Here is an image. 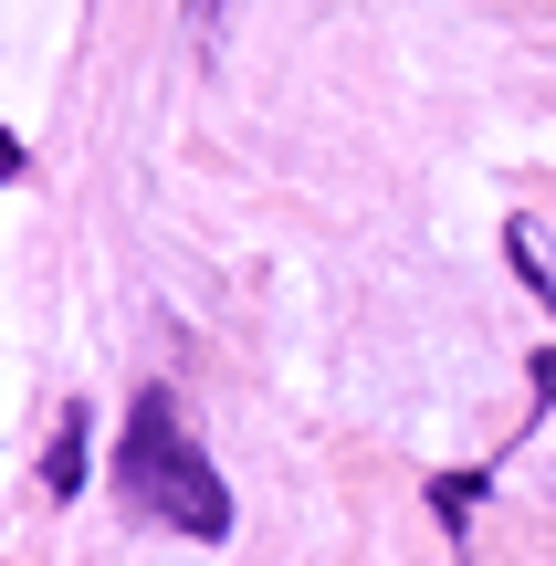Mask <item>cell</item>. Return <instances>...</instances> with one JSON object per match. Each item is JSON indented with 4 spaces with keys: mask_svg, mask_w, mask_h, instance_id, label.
<instances>
[{
    "mask_svg": "<svg viewBox=\"0 0 556 566\" xmlns=\"http://www.w3.org/2000/svg\"><path fill=\"white\" fill-rule=\"evenodd\" d=\"M126 504H147L158 525L200 535V546H221L231 535V493L221 472L200 462V441H189V420L168 409V388H137V409H126Z\"/></svg>",
    "mask_w": 556,
    "mask_h": 566,
    "instance_id": "cell-1",
    "label": "cell"
},
{
    "mask_svg": "<svg viewBox=\"0 0 556 566\" xmlns=\"http://www.w3.org/2000/svg\"><path fill=\"white\" fill-rule=\"evenodd\" d=\"M74 483H84V420H53V451H42V493L63 504Z\"/></svg>",
    "mask_w": 556,
    "mask_h": 566,
    "instance_id": "cell-2",
    "label": "cell"
},
{
    "mask_svg": "<svg viewBox=\"0 0 556 566\" xmlns=\"http://www.w3.org/2000/svg\"><path fill=\"white\" fill-rule=\"evenodd\" d=\"M0 179H21V137H11V126H0Z\"/></svg>",
    "mask_w": 556,
    "mask_h": 566,
    "instance_id": "cell-3",
    "label": "cell"
}]
</instances>
